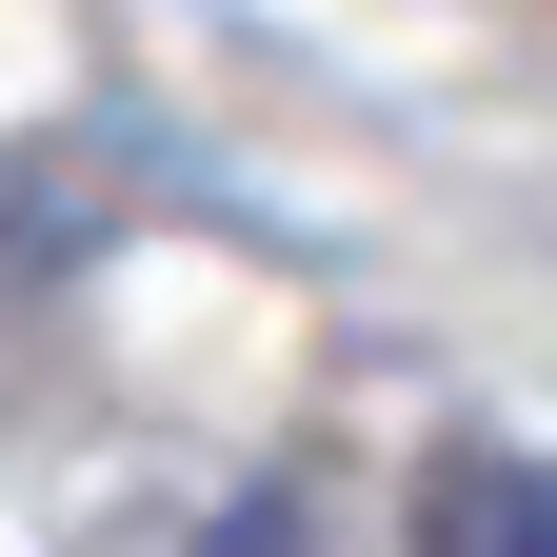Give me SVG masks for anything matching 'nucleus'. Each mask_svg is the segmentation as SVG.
Instances as JSON below:
<instances>
[{"instance_id":"1","label":"nucleus","mask_w":557,"mask_h":557,"mask_svg":"<svg viewBox=\"0 0 557 557\" xmlns=\"http://www.w3.org/2000/svg\"><path fill=\"white\" fill-rule=\"evenodd\" d=\"M418 557H557V458L458 438V458H438V498H418Z\"/></svg>"}]
</instances>
